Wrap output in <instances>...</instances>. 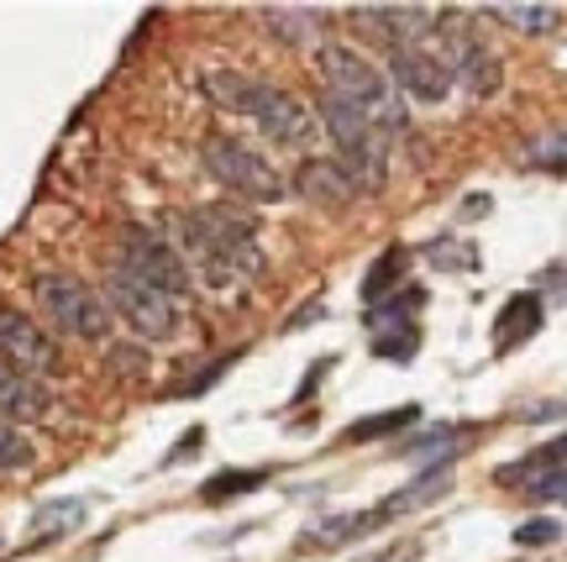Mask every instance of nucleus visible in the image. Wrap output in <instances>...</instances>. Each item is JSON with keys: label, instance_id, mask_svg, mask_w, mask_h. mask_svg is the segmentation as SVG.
<instances>
[{"label": "nucleus", "instance_id": "obj_19", "mask_svg": "<svg viewBox=\"0 0 567 562\" xmlns=\"http://www.w3.org/2000/svg\"><path fill=\"white\" fill-rule=\"evenodd\" d=\"M488 17L494 21H509L515 32H526V38H547L557 32V6H488Z\"/></svg>", "mask_w": 567, "mask_h": 562}, {"label": "nucleus", "instance_id": "obj_3", "mask_svg": "<svg viewBox=\"0 0 567 562\" xmlns=\"http://www.w3.org/2000/svg\"><path fill=\"white\" fill-rule=\"evenodd\" d=\"M316 69H321V84L326 95H337V101H352L358 111L379 121L384 132H405V105L394 95V84L379 63H368L358 48H347V42H321L316 48Z\"/></svg>", "mask_w": 567, "mask_h": 562}, {"label": "nucleus", "instance_id": "obj_18", "mask_svg": "<svg viewBox=\"0 0 567 562\" xmlns=\"http://www.w3.org/2000/svg\"><path fill=\"white\" fill-rule=\"evenodd\" d=\"M405 263H410V253L405 247H389L384 258L368 268V279H363V300L368 305H384L389 295H400V274H405Z\"/></svg>", "mask_w": 567, "mask_h": 562}, {"label": "nucleus", "instance_id": "obj_27", "mask_svg": "<svg viewBox=\"0 0 567 562\" xmlns=\"http://www.w3.org/2000/svg\"><path fill=\"white\" fill-rule=\"evenodd\" d=\"M520 494H530V500H542V504L567 500V468H551V473H536V479H526V483H520Z\"/></svg>", "mask_w": 567, "mask_h": 562}, {"label": "nucleus", "instance_id": "obj_8", "mask_svg": "<svg viewBox=\"0 0 567 562\" xmlns=\"http://www.w3.org/2000/svg\"><path fill=\"white\" fill-rule=\"evenodd\" d=\"M384 74H389V84H394L400 95H410V101H421V105H442L446 95H452V84H457L452 59L431 53L425 42H415V48H394Z\"/></svg>", "mask_w": 567, "mask_h": 562}, {"label": "nucleus", "instance_id": "obj_25", "mask_svg": "<svg viewBox=\"0 0 567 562\" xmlns=\"http://www.w3.org/2000/svg\"><path fill=\"white\" fill-rule=\"evenodd\" d=\"M27 462H32V442L11 421H0V473H17Z\"/></svg>", "mask_w": 567, "mask_h": 562}, {"label": "nucleus", "instance_id": "obj_20", "mask_svg": "<svg viewBox=\"0 0 567 562\" xmlns=\"http://www.w3.org/2000/svg\"><path fill=\"white\" fill-rule=\"evenodd\" d=\"M551 468H567V437H557V442H547L542 452L499 468V483H526V479H536V473H551Z\"/></svg>", "mask_w": 567, "mask_h": 562}, {"label": "nucleus", "instance_id": "obj_26", "mask_svg": "<svg viewBox=\"0 0 567 562\" xmlns=\"http://www.w3.org/2000/svg\"><path fill=\"white\" fill-rule=\"evenodd\" d=\"M105 374H111V379L142 384L147 379V358H142V347H111V352H105Z\"/></svg>", "mask_w": 567, "mask_h": 562}, {"label": "nucleus", "instance_id": "obj_9", "mask_svg": "<svg viewBox=\"0 0 567 562\" xmlns=\"http://www.w3.org/2000/svg\"><path fill=\"white\" fill-rule=\"evenodd\" d=\"M0 358L21 368V374H32V379H53L63 368L53 337L38 321H27L21 310H0Z\"/></svg>", "mask_w": 567, "mask_h": 562}, {"label": "nucleus", "instance_id": "obj_4", "mask_svg": "<svg viewBox=\"0 0 567 562\" xmlns=\"http://www.w3.org/2000/svg\"><path fill=\"white\" fill-rule=\"evenodd\" d=\"M200 163L221 190L243 195V201H258V205L284 201V174L258 153V147H247L243 137H210Z\"/></svg>", "mask_w": 567, "mask_h": 562}, {"label": "nucleus", "instance_id": "obj_6", "mask_svg": "<svg viewBox=\"0 0 567 562\" xmlns=\"http://www.w3.org/2000/svg\"><path fill=\"white\" fill-rule=\"evenodd\" d=\"M105 305H111L116 321L132 326V337L137 341H168V337H179V326H184L174 295H163V289H153V284L132 279V274H122V268L105 274Z\"/></svg>", "mask_w": 567, "mask_h": 562}, {"label": "nucleus", "instance_id": "obj_24", "mask_svg": "<svg viewBox=\"0 0 567 562\" xmlns=\"http://www.w3.org/2000/svg\"><path fill=\"white\" fill-rule=\"evenodd\" d=\"M264 21H274V38H284V42H310L316 38V11H295V6H289V11H279V6H268L264 11Z\"/></svg>", "mask_w": 567, "mask_h": 562}, {"label": "nucleus", "instance_id": "obj_14", "mask_svg": "<svg viewBox=\"0 0 567 562\" xmlns=\"http://www.w3.org/2000/svg\"><path fill=\"white\" fill-rule=\"evenodd\" d=\"M536 331H542V295H515V300H505L499 321H494V352H509V347H520Z\"/></svg>", "mask_w": 567, "mask_h": 562}, {"label": "nucleus", "instance_id": "obj_2", "mask_svg": "<svg viewBox=\"0 0 567 562\" xmlns=\"http://www.w3.org/2000/svg\"><path fill=\"white\" fill-rule=\"evenodd\" d=\"M205 95L221 101L226 111H243L274 147H310V137H316V116H310L284 84L243 80V74H231V69H210V74H205Z\"/></svg>", "mask_w": 567, "mask_h": 562}, {"label": "nucleus", "instance_id": "obj_23", "mask_svg": "<svg viewBox=\"0 0 567 562\" xmlns=\"http://www.w3.org/2000/svg\"><path fill=\"white\" fill-rule=\"evenodd\" d=\"M258 483H268V468H243V473H216V479L205 483L200 494L210 504H221V500H231V494H252Z\"/></svg>", "mask_w": 567, "mask_h": 562}, {"label": "nucleus", "instance_id": "obj_21", "mask_svg": "<svg viewBox=\"0 0 567 562\" xmlns=\"http://www.w3.org/2000/svg\"><path fill=\"white\" fill-rule=\"evenodd\" d=\"M425 305V289H400V295H389L384 305H373V316H368V326L373 331H384V326H415L410 316Z\"/></svg>", "mask_w": 567, "mask_h": 562}, {"label": "nucleus", "instance_id": "obj_30", "mask_svg": "<svg viewBox=\"0 0 567 562\" xmlns=\"http://www.w3.org/2000/svg\"><path fill=\"white\" fill-rule=\"evenodd\" d=\"M195 447H205V426H189V431L179 437V447H174V452L163 458V468H174V462H184L189 452H195Z\"/></svg>", "mask_w": 567, "mask_h": 562}, {"label": "nucleus", "instance_id": "obj_10", "mask_svg": "<svg viewBox=\"0 0 567 562\" xmlns=\"http://www.w3.org/2000/svg\"><path fill=\"white\" fill-rule=\"evenodd\" d=\"M352 17L373 21V32H379V38L389 42V53H394V48H415V42H425L431 21L442 17V11H425V6H358Z\"/></svg>", "mask_w": 567, "mask_h": 562}, {"label": "nucleus", "instance_id": "obj_16", "mask_svg": "<svg viewBox=\"0 0 567 562\" xmlns=\"http://www.w3.org/2000/svg\"><path fill=\"white\" fill-rule=\"evenodd\" d=\"M74 525H84V500H53L42 504L38 515H32V546H48L59 542V537H69Z\"/></svg>", "mask_w": 567, "mask_h": 562}, {"label": "nucleus", "instance_id": "obj_15", "mask_svg": "<svg viewBox=\"0 0 567 562\" xmlns=\"http://www.w3.org/2000/svg\"><path fill=\"white\" fill-rule=\"evenodd\" d=\"M452 489V468H431V473H421L415 483H405L394 500H384L373 515H379V525L384 521H400V515H410V510H425V504H436Z\"/></svg>", "mask_w": 567, "mask_h": 562}, {"label": "nucleus", "instance_id": "obj_22", "mask_svg": "<svg viewBox=\"0 0 567 562\" xmlns=\"http://www.w3.org/2000/svg\"><path fill=\"white\" fill-rule=\"evenodd\" d=\"M415 347H421V326H384V331H373V358L384 362H410Z\"/></svg>", "mask_w": 567, "mask_h": 562}, {"label": "nucleus", "instance_id": "obj_33", "mask_svg": "<svg viewBox=\"0 0 567 562\" xmlns=\"http://www.w3.org/2000/svg\"><path fill=\"white\" fill-rule=\"evenodd\" d=\"M551 168H557V174H567V159H563V163H551Z\"/></svg>", "mask_w": 567, "mask_h": 562}, {"label": "nucleus", "instance_id": "obj_1", "mask_svg": "<svg viewBox=\"0 0 567 562\" xmlns=\"http://www.w3.org/2000/svg\"><path fill=\"white\" fill-rule=\"evenodd\" d=\"M174 247L179 258L189 253V274H205L210 284L252 279L264 274V247H258V226L243 216L237 205H200V211H179L174 216Z\"/></svg>", "mask_w": 567, "mask_h": 562}, {"label": "nucleus", "instance_id": "obj_17", "mask_svg": "<svg viewBox=\"0 0 567 562\" xmlns=\"http://www.w3.org/2000/svg\"><path fill=\"white\" fill-rule=\"evenodd\" d=\"M421 421V405H400V410H384V416H363L342 431V442H379V437H394L405 426Z\"/></svg>", "mask_w": 567, "mask_h": 562}, {"label": "nucleus", "instance_id": "obj_13", "mask_svg": "<svg viewBox=\"0 0 567 562\" xmlns=\"http://www.w3.org/2000/svg\"><path fill=\"white\" fill-rule=\"evenodd\" d=\"M452 74H457V84H463L467 95H494L499 90V59L488 53L484 42L473 38V32H457V53H452Z\"/></svg>", "mask_w": 567, "mask_h": 562}, {"label": "nucleus", "instance_id": "obj_11", "mask_svg": "<svg viewBox=\"0 0 567 562\" xmlns=\"http://www.w3.org/2000/svg\"><path fill=\"white\" fill-rule=\"evenodd\" d=\"M53 410V395H48V384L32 379V374H21L11 362L0 358V421H42Z\"/></svg>", "mask_w": 567, "mask_h": 562}, {"label": "nucleus", "instance_id": "obj_29", "mask_svg": "<svg viewBox=\"0 0 567 562\" xmlns=\"http://www.w3.org/2000/svg\"><path fill=\"white\" fill-rule=\"evenodd\" d=\"M557 537H563V525L551 521V515H536V521H526L515 531V546H551Z\"/></svg>", "mask_w": 567, "mask_h": 562}, {"label": "nucleus", "instance_id": "obj_31", "mask_svg": "<svg viewBox=\"0 0 567 562\" xmlns=\"http://www.w3.org/2000/svg\"><path fill=\"white\" fill-rule=\"evenodd\" d=\"M557 416H567V405H563V400H547L542 410H526V421H557Z\"/></svg>", "mask_w": 567, "mask_h": 562}, {"label": "nucleus", "instance_id": "obj_5", "mask_svg": "<svg viewBox=\"0 0 567 562\" xmlns=\"http://www.w3.org/2000/svg\"><path fill=\"white\" fill-rule=\"evenodd\" d=\"M38 310L59 326L63 337H74V341H105L111 337V326H116L111 305H105L90 284L69 279V274H42L38 279Z\"/></svg>", "mask_w": 567, "mask_h": 562}, {"label": "nucleus", "instance_id": "obj_28", "mask_svg": "<svg viewBox=\"0 0 567 562\" xmlns=\"http://www.w3.org/2000/svg\"><path fill=\"white\" fill-rule=\"evenodd\" d=\"M425 258L436 263V268H473L478 253H473V242H463V247H457V242H431V247H425Z\"/></svg>", "mask_w": 567, "mask_h": 562}, {"label": "nucleus", "instance_id": "obj_7", "mask_svg": "<svg viewBox=\"0 0 567 562\" xmlns=\"http://www.w3.org/2000/svg\"><path fill=\"white\" fill-rule=\"evenodd\" d=\"M116 268L142 284H153V289H163V295H174V300L195 289V274L179 258V247L168 237H158V232H147V226H126L122 237H116Z\"/></svg>", "mask_w": 567, "mask_h": 562}, {"label": "nucleus", "instance_id": "obj_32", "mask_svg": "<svg viewBox=\"0 0 567 562\" xmlns=\"http://www.w3.org/2000/svg\"><path fill=\"white\" fill-rule=\"evenodd\" d=\"M415 552H421V546H415V542H405V546H394V552H384V558H373V562H410V558H415Z\"/></svg>", "mask_w": 567, "mask_h": 562}, {"label": "nucleus", "instance_id": "obj_12", "mask_svg": "<svg viewBox=\"0 0 567 562\" xmlns=\"http://www.w3.org/2000/svg\"><path fill=\"white\" fill-rule=\"evenodd\" d=\"M295 195H305L310 205H347L358 201L363 190L352 184V174L337 159H305L295 168Z\"/></svg>", "mask_w": 567, "mask_h": 562}]
</instances>
